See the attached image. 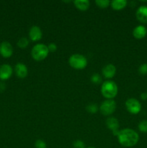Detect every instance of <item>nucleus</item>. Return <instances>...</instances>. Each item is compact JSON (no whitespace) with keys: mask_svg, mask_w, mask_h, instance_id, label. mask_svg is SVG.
I'll list each match as a JSON object with an SVG mask.
<instances>
[{"mask_svg":"<svg viewBox=\"0 0 147 148\" xmlns=\"http://www.w3.org/2000/svg\"><path fill=\"white\" fill-rule=\"evenodd\" d=\"M86 111L91 114H95L99 111V107L96 103H89L86 107Z\"/></svg>","mask_w":147,"mask_h":148,"instance_id":"obj_18","label":"nucleus"},{"mask_svg":"<svg viewBox=\"0 0 147 148\" xmlns=\"http://www.w3.org/2000/svg\"><path fill=\"white\" fill-rule=\"evenodd\" d=\"M69 64L74 69H83L87 65V59L84 55L74 53L69 57Z\"/></svg>","mask_w":147,"mask_h":148,"instance_id":"obj_4","label":"nucleus"},{"mask_svg":"<svg viewBox=\"0 0 147 148\" xmlns=\"http://www.w3.org/2000/svg\"><path fill=\"white\" fill-rule=\"evenodd\" d=\"M13 53V48L10 43L3 41L0 43V54L4 58H9Z\"/></svg>","mask_w":147,"mask_h":148,"instance_id":"obj_8","label":"nucleus"},{"mask_svg":"<svg viewBox=\"0 0 147 148\" xmlns=\"http://www.w3.org/2000/svg\"><path fill=\"white\" fill-rule=\"evenodd\" d=\"M14 72L16 75L20 78H24L27 76L28 69L24 64L19 62L14 66Z\"/></svg>","mask_w":147,"mask_h":148,"instance_id":"obj_13","label":"nucleus"},{"mask_svg":"<svg viewBox=\"0 0 147 148\" xmlns=\"http://www.w3.org/2000/svg\"><path fill=\"white\" fill-rule=\"evenodd\" d=\"M49 52H54L57 50V45L54 43H50L48 45Z\"/></svg>","mask_w":147,"mask_h":148,"instance_id":"obj_25","label":"nucleus"},{"mask_svg":"<svg viewBox=\"0 0 147 148\" xmlns=\"http://www.w3.org/2000/svg\"><path fill=\"white\" fill-rule=\"evenodd\" d=\"M95 2L100 8H107L110 5V1L109 0H95Z\"/></svg>","mask_w":147,"mask_h":148,"instance_id":"obj_19","label":"nucleus"},{"mask_svg":"<svg viewBox=\"0 0 147 148\" xmlns=\"http://www.w3.org/2000/svg\"><path fill=\"white\" fill-rule=\"evenodd\" d=\"M138 72L142 75H147V64H142L138 68Z\"/></svg>","mask_w":147,"mask_h":148,"instance_id":"obj_24","label":"nucleus"},{"mask_svg":"<svg viewBox=\"0 0 147 148\" xmlns=\"http://www.w3.org/2000/svg\"><path fill=\"white\" fill-rule=\"evenodd\" d=\"M136 18L140 23H147V6L141 5L137 9L135 12Z\"/></svg>","mask_w":147,"mask_h":148,"instance_id":"obj_11","label":"nucleus"},{"mask_svg":"<svg viewBox=\"0 0 147 148\" xmlns=\"http://www.w3.org/2000/svg\"><path fill=\"white\" fill-rule=\"evenodd\" d=\"M102 75L107 79H111L116 73V67L112 64H108L102 69Z\"/></svg>","mask_w":147,"mask_h":148,"instance_id":"obj_12","label":"nucleus"},{"mask_svg":"<svg viewBox=\"0 0 147 148\" xmlns=\"http://www.w3.org/2000/svg\"><path fill=\"white\" fill-rule=\"evenodd\" d=\"M43 36V33L39 26L33 25L32 26L29 30V37L33 41H37L40 40Z\"/></svg>","mask_w":147,"mask_h":148,"instance_id":"obj_9","label":"nucleus"},{"mask_svg":"<svg viewBox=\"0 0 147 148\" xmlns=\"http://www.w3.org/2000/svg\"><path fill=\"white\" fill-rule=\"evenodd\" d=\"M125 108L127 111L132 114H138L141 110V104L139 101L134 98H128L125 101Z\"/></svg>","mask_w":147,"mask_h":148,"instance_id":"obj_6","label":"nucleus"},{"mask_svg":"<svg viewBox=\"0 0 147 148\" xmlns=\"http://www.w3.org/2000/svg\"><path fill=\"white\" fill-rule=\"evenodd\" d=\"M87 148H95V147H87Z\"/></svg>","mask_w":147,"mask_h":148,"instance_id":"obj_27","label":"nucleus"},{"mask_svg":"<svg viewBox=\"0 0 147 148\" xmlns=\"http://www.w3.org/2000/svg\"><path fill=\"white\" fill-rule=\"evenodd\" d=\"M17 46L20 49H25L29 45V40L25 37L20 38L17 43Z\"/></svg>","mask_w":147,"mask_h":148,"instance_id":"obj_17","label":"nucleus"},{"mask_svg":"<svg viewBox=\"0 0 147 148\" xmlns=\"http://www.w3.org/2000/svg\"><path fill=\"white\" fill-rule=\"evenodd\" d=\"M105 124H106L107 127L112 132L114 135L117 136L118 132H119V127H120V124L118 120L116 118H115V117H112V116L108 117V118L106 119Z\"/></svg>","mask_w":147,"mask_h":148,"instance_id":"obj_7","label":"nucleus"},{"mask_svg":"<svg viewBox=\"0 0 147 148\" xmlns=\"http://www.w3.org/2000/svg\"><path fill=\"white\" fill-rule=\"evenodd\" d=\"M102 96L107 99H112L117 95L118 92V88L117 84L114 81L108 79L102 84L100 88Z\"/></svg>","mask_w":147,"mask_h":148,"instance_id":"obj_2","label":"nucleus"},{"mask_svg":"<svg viewBox=\"0 0 147 148\" xmlns=\"http://www.w3.org/2000/svg\"><path fill=\"white\" fill-rule=\"evenodd\" d=\"M35 148H47V145L43 140H37L35 143Z\"/></svg>","mask_w":147,"mask_h":148,"instance_id":"obj_23","label":"nucleus"},{"mask_svg":"<svg viewBox=\"0 0 147 148\" xmlns=\"http://www.w3.org/2000/svg\"><path fill=\"white\" fill-rule=\"evenodd\" d=\"M138 130L143 133H147V120H142L138 124Z\"/></svg>","mask_w":147,"mask_h":148,"instance_id":"obj_20","label":"nucleus"},{"mask_svg":"<svg viewBox=\"0 0 147 148\" xmlns=\"http://www.w3.org/2000/svg\"><path fill=\"white\" fill-rule=\"evenodd\" d=\"M49 52L48 46L43 43H37L35 45L31 50V56L34 60L43 61L47 58Z\"/></svg>","mask_w":147,"mask_h":148,"instance_id":"obj_3","label":"nucleus"},{"mask_svg":"<svg viewBox=\"0 0 147 148\" xmlns=\"http://www.w3.org/2000/svg\"><path fill=\"white\" fill-rule=\"evenodd\" d=\"M73 147L74 148H85L86 145L83 141L80 140H76L73 143Z\"/></svg>","mask_w":147,"mask_h":148,"instance_id":"obj_22","label":"nucleus"},{"mask_svg":"<svg viewBox=\"0 0 147 148\" xmlns=\"http://www.w3.org/2000/svg\"><path fill=\"white\" fill-rule=\"evenodd\" d=\"M99 110L102 115H112L116 110V102L113 99H106L100 104Z\"/></svg>","mask_w":147,"mask_h":148,"instance_id":"obj_5","label":"nucleus"},{"mask_svg":"<svg viewBox=\"0 0 147 148\" xmlns=\"http://www.w3.org/2000/svg\"><path fill=\"white\" fill-rule=\"evenodd\" d=\"M13 69L10 65L4 64L0 66V79L6 80L11 77L12 75Z\"/></svg>","mask_w":147,"mask_h":148,"instance_id":"obj_10","label":"nucleus"},{"mask_svg":"<svg viewBox=\"0 0 147 148\" xmlns=\"http://www.w3.org/2000/svg\"><path fill=\"white\" fill-rule=\"evenodd\" d=\"M91 81L95 84H99L102 82V77L97 73H95L91 76Z\"/></svg>","mask_w":147,"mask_h":148,"instance_id":"obj_21","label":"nucleus"},{"mask_svg":"<svg viewBox=\"0 0 147 148\" xmlns=\"http://www.w3.org/2000/svg\"><path fill=\"white\" fill-rule=\"evenodd\" d=\"M126 0H112L110 1V6L113 10H121L127 6Z\"/></svg>","mask_w":147,"mask_h":148,"instance_id":"obj_16","label":"nucleus"},{"mask_svg":"<svg viewBox=\"0 0 147 148\" xmlns=\"http://www.w3.org/2000/svg\"><path fill=\"white\" fill-rule=\"evenodd\" d=\"M75 7L81 11H86L90 7V2L89 0H75L74 1Z\"/></svg>","mask_w":147,"mask_h":148,"instance_id":"obj_15","label":"nucleus"},{"mask_svg":"<svg viewBox=\"0 0 147 148\" xmlns=\"http://www.w3.org/2000/svg\"><path fill=\"white\" fill-rule=\"evenodd\" d=\"M147 34V29L143 25H139L134 27L133 30V36L136 39H142L146 37Z\"/></svg>","mask_w":147,"mask_h":148,"instance_id":"obj_14","label":"nucleus"},{"mask_svg":"<svg viewBox=\"0 0 147 148\" xmlns=\"http://www.w3.org/2000/svg\"><path fill=\"white\" fill-rule=\"evenodd\" d=\"M118 143L125 147H133L139 140V135L135 130L126 128L119 130L116 136Z\"/></svg>","mask_w":147,"mask_h":148,"instance_id":"obj_1","label":"nucleus"},{"mask_svg":"<svg viewBox=\"0 0 147 148\" xmlns=\"http://www.w3.org/2000/svg\"><path fill=\"white\" fill-rule=\"evenodd\" d=\"M140 97H141V100L146 101V100H147V92H142L141 95H140Z\"/></svg>","mask_w":147,"mask_h":148,"instance_id":"obj_26","label":"nucleus"}]
</instances>
